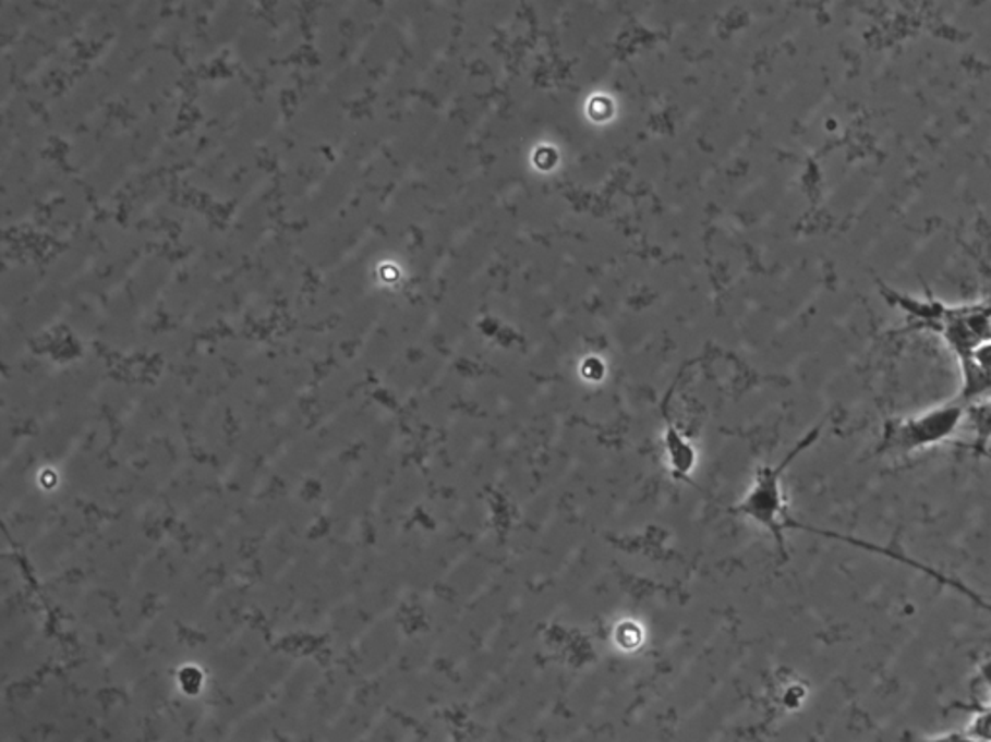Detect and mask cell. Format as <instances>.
<instances>
[{
  "label": "cell",
  "mask_w": 991,
  "mask_h": 742,
  "mask_svg": "<svg viewBox=\"0 0 991 742\" xmlns=\"http://www.w3.org/2000/svg\"><path fill=\"white\" fill-rule=\"evenodd\" d=\"M881 296L889 306L897 307L914 324L941 337L955 358L970 356L980 342L991 339V307L988 300L968 304H945L933 296L914 299L905 292L881 287Z\"/></svg>",
  "instance_id": "1"
},
{
  "label": "cell",
  "mask_w": 991,
  "mask_h": 742,
  "mask_svg": "<svg viewBox=\"0 0 991 742\" xmlns=\"http://www.w3.org/2000/svg\"><path fill=\"white\" fill-rule=\"evenodd\" d=\"M963 402L953 401L905 419H893L883 431V451L916 452L931 449L957 434L966 419Z\"/></svg>",
  "instance_id": "2"
},
{
  "label": "cell",
  "mask_w": 991,
  "mask_h": 742,
  "mask_svg": "<svg viewBox=\"0 0 991 742\" xmlns=\"http://www.w3.org/2000/svg\"><path fill=\"white\" fill-rule=\"evenodd\" d=\"M794 454H790L786 462L776 469L763 466L759 469L753 487L748 495L744 497L741 503L734 507L736 514L748 516L751 521L758 522L763 528L769 530L776 539V546L781 554L785 555V528L790 526V522L785 516V495H783V472L786 464L793 461Z\"/></svg>",
  "instance_id": "3"
},
{
  "label": "cell",
  "mask_w": 991,
  "mask_h": 742,
  "mask_svg": "<svg viewBox=\"0 0 991 742\" xmlns=\"http://www.w3.org/2000/svg\"><path fill=\"white\" fill-rule=\"evenodd\" d=\"M958 367H960V391H958L957 401L963 402L966 409L983 402V399L991 394L990 372L976 366L970 358L958 360Z\"/></svg>",
  "instance_id": "4"
},
{
  "label": "cell",
  "mask_w": 991,
  "mask_h": 742,
  "mask_svg": "<svg viewBox=\"0 0 991 742\" xmlns=\"http://www.w3.org/2000/svg\"><path fill=\"white\" fill-rule=\"evenodd\" d=\"M966 418L972 419L978 436L983 439L991 437V402H978L975 406H968Z\"/></svg>",
  "instance_id": "5"
},
{
  "label": "cell",
  "mask_w": 991,
  "mask_h": 742,
  "mask_svg": "<svg viewBox=\"0 0 991 742\" xmlns=\"http://www.w3.org/2000/svg\"><path fill=\"white\" fill-rule=\"evenodd\" d=\"M966 734L976 742H991V708L982 709L976 714L975 719L966 729Z\"/></svg>",
  "instance_id": "6"
},
{
  "label": "cell",
  "mask_w": 991,
  "mask_h": 742,
  "mask_svg": "<svg viewBox=\"0 0 991 742\" xmlns=\"http://www.w3.org/2000/svg\"><path fill=\"white\" fill-rule=\"evenodd\" d=\"M966 358L972 360L976 366L982 367V369H986V372H990L991 374V339L980 342V344L970 352V356H966Z\"/></svg>",
  "instance_id": "7"
},
{
  "label": "cell",
  "mask_w": 991,
  "mask_h": 742,
  "mask_svg": "<svg viewBox=\"0 0 991 742\" xmlns=\"http://www.w3.org/2000/svg\"><path fill=\"white\" fill-rule=\"evenodd\" d=\"M922 742H976L972 737H968L965 733H947L941 734V737H935V739H928V741Z\"/></svg>",
  "instance_id": "8"
},
{
  "label": "cell",
  "mask_w": 991,
  "mask_h": 742,
  "mask_svg": "<svg viewBox=\"0 0 991 742\" xmlns=\"http://www.w3.org/2000/svg\"><path fill=\"white\" fill-rule=\"evenodd\" d=\"M978 677H980V681L986 684V689H988L991 694V659L983 661L980 669H978Z\"/></svg>",
  "instance_id": "9"
},
{
  "label": "cell",
  "mask_w": 991,
  "mask_h": 742,
  "mask_svg": "<svg viewBox=\"0 0 991 742\" xmlns=\"http://www.w3.org/2000/svg\"><path fill=\"white\" fill-rule=\"evenodd\" d=\"M988 304H990V307H991V296H990V299H988Z\"/></svg>",
  "instance_id": "10"
}]
</instances>
